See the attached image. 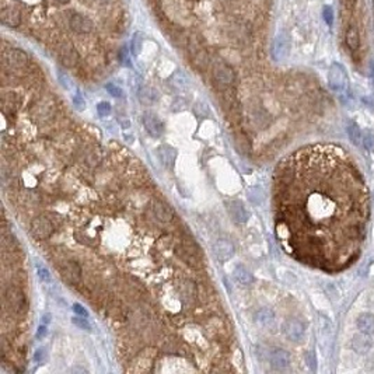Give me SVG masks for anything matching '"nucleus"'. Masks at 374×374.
<instances>
[{"label":"nucleus","mask_w":374,"mask_h":374,"mask_svg":"<svg viewBox=\"0 0 374 374\" xmlns=\"http://www.w3.org/2000/svg\"><path fill=\"white\" fill-rule=\"evenodd\" d=\"M213 77H215L216 84L219 87H222V89L230 87L236 80V75H234L233 69L229 68L227 65H224V63H220V65L216 66L215 70H213Z\"/></svg>","instance_id":"5"},{"label":"nucleus","mask_w":374,"mask_h":374,"mask_svg":"<svg viewBox=\"0 0 374 374\" xmlns=\"http://www.w3.org/2000/svg\"><path fill=\"white\" fill-rule=\"evenodd\" d=\"M28 62V56L26 52L21 49H9L3 54V63L7 65L9 68L14 69H21L24 68Z\"/></svg>","instance_id":"6"},{"label":"nucleus","mask_w":374,"mask_h":374,"mask_svg":"<svg viewBox=\"0 0 374 374\" xmlns=\"http://www.w3.org/2000/svg\"><path fill=\"white\" fill-rule=\"evenodd\" d=\"M345 44L350 52H357L360 48V34L356 26H349L345 34Z\"/></svg>","instance_id":"17"},{"label":"nucleus","mask_w":374,"mask_h":374,"mask_svg":"<svg viewBox=\"0 0 374 374\" xmlns=\"http://www.w3.org/2000/svg\"><path fill=\"white\" fill-rule=\"evenodd\" d=\"M5 303L6 305L14 312H20L24 310V305H26V296L21 289L19 287H14V286H10L7 287L6 291H5Z\"/></svg>","instance_id":"3"},{"label":"nucleus","mask_w":374,"mask_h":374,"mask_svg":"<svg viewBox=\"0 0 374 374\" xmlns=\"http://www.w3.org/2000/svg\"><path fill=\"white\" fill-rule=\"evenodd\" d=\"M61 273H62V276L65 277V280H68V282L72 284H77L80 282L82 269H80V266H79L76 262L69 261V262H65L62 266H61Z\"/></svg>","instance_id":"11"},{"label":"nucleus","mask_w":374,"mask_h":374,"mask_svg":"<svg viewBox=\"0 0 374 374\" xmlns=\"http://www.w3.org/2000/svg\"><path fill=\"white\" fill-rule=\"evenodd\" d=\"M152 210L154 216L157 217V220L163 223H168L171 222V219H173L174 212L173 209L170 208L167 203L161 201H154L152 203Z\"/></svg>","instance_id":"13"},{"label":"nucleus","mask_w":374,"mask_h":374,"mask_svg":"<svg viewBox=\"0 0 374 374\" xmlns=\"http://www.w3.org/2000/svg\"><path fill=\"white\" fill-rule=\"evenodd\" d=\"M352 346H353V349L357 352V353H367L368 350L371 349V346H373V343H371V340L368 339L367 336H363V335H354L353 342H352Z\"/></svg>","instance_id":"21"},{"label":"nucleus","mask_w":374,"mask_h":374,"mask_svg":"<svg viewBox=\"0 0 374 374\" xmlns=\"http://www.w3.org/2000/svg\"><path fill=\"white\" fill-rule=\"evenodd\" d=\"M159 156L160 160L163 161V164L166 167H173L174 161H175V157H177V153L174 150L173 147L170 146H161L159 149Z\"/></svg>","instance_id":"22"},{"label":"nucleus","mask_w":374,"mask_h":374,"mask_svg":"<svg viewBox=\"0 0 374 374\" xmlns=\"http://www.w3.org/2000/svg\"><path fill=\"white\" fill-rule=\"evenodd\" d=\"M59 58H61V62L66 66V68H75L79 62V54L77 51L70 44H66L63 45L61 51H59Z\"/></svg>","instance_id":"14"},{"label":"nucleus","mask_w":374,"mask_h":374,"mask_svg":"<svg viewBox=\"0 0 374 374\" xmlns=\"http://www.w3.org/2000/svg\"><path fill=\"white\" fill-rule=\"evenodd\" d=\"M356 325L366 335L374 333V315L370 312H363L356 319Z\"/></svg>","instance_id":"18"},{"label":"nucleus","mask_w":374,"mask_h":374,"mask_svg":"<svg viewBox=\"0 0 374 374\" xmlns=\"http://www.w3.org/2000/svg\"><path fill=\"white\" fill-rule=\"evenodd\" d=\"M44 353H45V352H44V349H38V350H37V353H35V356H34L35 360H37V361H41L42 360V356H44Z\"/></svg>","instance_id":"35"},{"label":"nucleus","mask_w":374,"mask_h":374,"mask_svg":"<svg viewBox=\"0 0 374 374\" xmlns=\"http://www.w3.org/2000/svg\"><path fill=\"white\" fill-rule=\"evenodd\" d=\"M52 231H54V224L45 216H38L31 222V233L38 240L48 238L52 234Z\"/></svg>","instance_id":"4"},{"label":"nucleus","mask_w":374,"mask_h":374,"mask_svg":"<svg viewBox=\"0 0 374 374\" xmlns=\"http://www.w3.org/2000/svg\"><path fill=\"white\" fill-rule=\"evenodd\" d=\"M70 0H58V3H61V5H66V3H69Z\"/></svg>","instance_id":"37"},{"label":"nucleus","mask_w":374,"mask_h":374,"mask_svg":"<svg viewBox=\"0 0 374 374\" xmlns=\"http://www.w3.org/2000/svg\"><path fill=\"white\" fill-rule=\"evenodd\" d=\"M73 321V324L76 326H79L80 329H83V331H91V325L89 324V321L87 319L84 318V317H82V315H79V317H75V318L72 319Z\"/></svg>","instance_id":"25"},{"label":"nucleus","mask_w":374,"mask_h":374,"mask_svg":"<svg viewBox=\"0 0 374 374\" xmlns=\"http://www.w3.org/2000/svg\"><path fill=\"white\" fill-rule=\"evenodd\" d=\"M49 317H51V315H49V314H47V315H44V319H42V321H44V322H45V324H48V322H49V319H51V318H49Z\"/></svg>","instance_id":"36"},{"label":"nucleus","mask_w":374,"mask_h":374,"mask_svg":"<svg viewBox=\"0 0 374 374\" xmlns=\"http://www.w3.org/2000/svg\"><path fill=\"white\" fill-rule=\"evenodd\" d=\"M347 133H349V136L352 139V142H353L354 145H360V140H361V132L359 129V126L354 124V122H350V124L347 125Z\"/></svg>","instance_id":"24"},{"label":"nucleus","mask_w":374,"mask_h":374,"mask_svg":"<svg viewBox=\"0 0 374 374\" xmlns=\"http://www.w3.org/2000/svg\"><path fill=\"white\" fill-rule=\"evenodd\" d=\"M212 248H213V254H215V256L220 261V262L229 261L230 258L233 256V254H234V251H236L233 243L229 241V240H226V238H219V240H216Z\"/></svg>","instance_id":"8"},{"label":"nucleus","mask_w":374,"mask_h":374,"mask_svg":"<svg viewBox=\"0 0 374 374\" xmlns=\"http://www.w3.org/2000/svg\"><path fill=\"white\" fill-rule=\"evenodd\" d=\"M287 41L284 40L283 37H277L276 41H275V45H273V56L275 59H282L284 56L287 55Z\"/></svg>","instance_id":"23"},{"label":"nucleus","mask_w":374,"mask_h":374,"mask_svg":"<svg viewBox=\"0 0 374 374\" xmlns=\"http://www.w3.org/2000/svg\"><path fill=\"white\" fill-rule=\"evenodd\" d=\"M70 28L77 34H89L93 30V23L83 14H73L69 20Z\"/></svg>","instance_id":"9"},{"label":"nucleus","mask_w":374,"mask_h":374,"mask_svg":"<svg viewBox=\"0 0 374 374\" xmlns=\"http://www.w3.org/2000/svg\"><path fill=\"white\" fill-rule=\"evenodd\" d=\"M73 311L76 312L77 315H82V317H87V311H86V308H84L83 305L73 304Z\"/></svg>","instance_id":"31"},{"label":"nucleus","mask_w":374,"mask_h":374,"mask_svg":"<svg viewBox=\"0 0 374 374\" xmlns=\"http://www.w3.org/2000/svg\"><path fill=\"white\" fill-rule=\"evenodd\" d=\"M143 125H145V129L147 131V133L153 138H160L163 135V132H164L163 122L153 114H145Z\"/></svg>","instance_id":"10"},{"label":"nucleus","mask_w":374,"mask_h":374,"mask_svg":"<svg viewBox=\"0 0 374 374\" xmlns=\"http://www.w3.org/2000/svg\"><path fill=\"white\" fill-rule=\"evenodd\" d=\"M73 103H75V105H76V108H79L80 111L84 110V100H83V97H82V94H80V93H77L76 96H75V98H73Z\"/></svg>","instance_id":"30"},{"label":"nucleus","mask_w":374,"mask_h":374,"mask_svg":"<svg viewBox=\"0 0 374 374\" xmlns=\"http://www.w3.org/2000/svg\"><path fill=\"white\" fill-rule=\"evenodd\" d=\"M97 112L100 117H108L111 114V105L107 101H103L97 105Z\"/></svg>","instance_id":"26"},{"label":"nucleus","mask_w":374,"mask_h":374,"mask_svg":"<svg viewBox=\"0 0 374 374\" xmlns=\"http://www.w3.org/2000/svg\"><path fill=\"white\" fill-rule=\"evenodd\" d=\"M322 17H324V21H325L328 26H332V23H333L332 7L324 6V9H322Z\"/></svg>","instance_id":"27"},{"label":"nucleus","mask_w":374,"mask_h":374,"mask_svg":"<svg viewBox=\"0 0 374 374\" xmlns=\"http://www.w3.org/2000/svg\"><path fill=\"white\" fill-rule=\"evenodd\" d=\"M305 332V325L297 318H289L287 321H284L283 324V333L286 335V338H289L290 340H300L304 336Z\"/></svg>","instance_id":"7"},{"label":"nucleus","mask_w":374,"mask_h":374,"mask_svg":"<svg viewBox=\"0 0 374 374\" xmlns=\"http://www.w3.org/2000/svg\"><path fill=\"white\" fill-rule=\"evenodd\" d=\"M305 357L308 359V364H310V367L315 368V357H314V354L310 352V353H307V356H305Z\"/></svg>","instance_id":"34"},{"label":"nucleus","mask_w":374,"mask_h":374,"mask_svg":"<svg viewBox=\"0 0 374 374\" xmlns=\"http://www.w3.org/2000/svg\"><path fill=\"white\" fill-rule=\"evenodd\" d=\"M328 84L331 90L335 93H342L345 91L347 86V75L343 66L339 63H333L328 72Z\"/></svg>","instance_id":"2"},{"label":"nucleus","mask_w":374,"mask_h":374,"mask_svg":"<svg viewBox=\"0 0 374 374\" xmlns=\"http://www.w3.org/2000/svg\"><path fill=\"white\" fill-rule=\"evenodd\" d=\"M105 89H107V91H108L111 96H114V97H121V96H122V90L119 89L118 86H115V84H107Z\"/></svg>","instance_id":"29"},{"label":"nucleus","mask_w":374,"mask_h":374,"mask_svg":"<svg viewBox=\"0 0 374 374\" xmlns=\"http://www.w3.org/2000/svg\"><path fill=\"white\" fill-rule=\"evenodd\" d=\"M0 19L7 27H17V26H20L21 23L20 12L17 9H14V7H5L2 10Z\"/></svg>","instance_id":"16"},{"label":"nucleus","mask_w":374,"mask_h":374,"mask_svg":"<svg viewBox=\"0 0 374 374\" xmlns=\"http://www.w3.org/2000/svg\"><path fill=\"white\" fill-rule=\"evenodd\" d=\"M229 213L233 217V220L237 223L248 222V212L240 201L229 202Z\"/></svg>","instance_id":"15"},{"label":"nucleus","mask_w":374,"mask_h":374,"mask_svg":"<svg viewBox=\"0 0 374 374\" xmlns=\"http://www.w3.org/2000/svg\"><path fill=\"white\" fill-rule=\"evenodd\" d=\"M277 233L298 261L336 273L360 256L368 192L353 160L332 145L301 149L277 170Z\"/></svg>","instance_id":"1"},{"label":"nucleus","mask_w":374,"mask_h":374,"mask_svg":"<svg viewBox=\"0 0 374 374\" xmlns=\"http://www.w3.org/2000/svg\"><path fill=\"white\" fill-rule=\"evenodd\" d=\"M233 276H234V279L241 286H249V284L252 283V280H254L252 275L249 273V270L245 266H243V265H236L234 272H233Z\"/></svg>","instance_id":"20"},{"label":"nucleus","mask_w":374,"mask_h":374,"mask_svg":"<svg viewBox=\"0 0 374 374\" xmlns=\"http://www.w3.org/2000/svg\"><path fill=\"white\" fill-rule=\"evenodd\" d=\"M255 322L259 326H262V328H269V326L273 325V322H275V314H273L272 310L263 307V308L256 311Z\"/></svg>","instance_id":"19"},{"label":"nucleus","mask_w":374,"mask_h":374,"mask_svg":"<svg viewBox=\"0 0 374 374\" xmlns=\"http://www.w3.org/2000/svg\"><path fill=\"white\" fill-rule=\"evenodd\" d=\"M47 332H48L47 325H41L40 328H38V331H37V338H38V339H42V338L47 335Z\"/></svg>","instance_id":"33"},{"label":"nucleus","mask_w":374,"mask_h":374,"mask_svg":"<svg viewBox=\"0 0 374 374\" xmlns=\"http://www.w3.org/2000/svg\"><path fill=\"white\" fill-rule=\"evenodd\" d=\"M270 366L276 370H283L290 364V354L283 349H273L269 354Z\"/></svg>","instance_id":"12"},{"label":"nucleus","mask_w":374,"mask_h":374,"mask_svg":"<svg viewBox=\"0 0 374 374\" xmlns=\"http://www.w3.org/2000/svg\"><path fill=\"white\" fill-rule=\"evenodd\" d=\"M59 82L62 83V86H63V87H65V89H69V87H70L69 77L65 76L62 72H59Z\"/></svg>","instance_id":"32"},{"label":"nucleus","mask_w":374,"mask_h":374,"mask_svg":"<svg viewBox=\"0 0 374 374\" xmlns=\"http://www.w3.org/2000/svg\"><path fill=\"white\" fill-rule=\"evenodd\" d=\"M37 272H38V276L41 279L44 283H48L51 282V273H49V270L47 268H44L41 265H38V268H37Z\"/></svg>","instance_id":"28"}]
</instances>
